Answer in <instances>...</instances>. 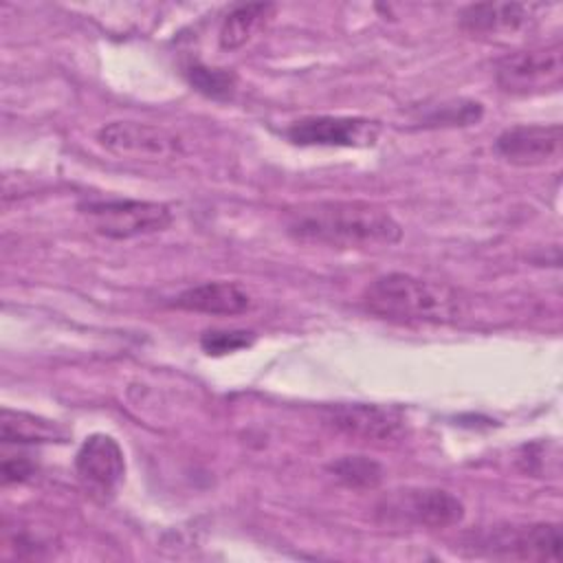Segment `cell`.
I'll use <instances>...</instances> for the list:
<instances>
[{"label": "cell", "mask_w": 563, "mask_h": 563, "mask_svg": "<svg viewBox=\"0 0 563 563\" xmlns=\"http://www.w3.org/2000/svg\"><path fill=\"white\" fill-rule=\"evenodd\" d=\"M286 233L301 242L336 249L389 246L402 238L400 224L380 207L358 200H323L286 213Z\"/></svg>", "instance_id": "6da1fadb"}, {"label": "cell", "mask_w": 563, "mask_h": 563, "mask_svg": "<svg viewBox=\"0 0 563 563\" xmlns=\"http://www.w3.org/2000/svg\"><path fill=\"white\" fill-rule=\"evenodd\" d=\"M361 299L367 312L400 323H449L460 319L466 306L455 288L409 273L376 277Z\"/></svg>", "instance_id": "7a4b0ae2"}, {"label": "cell", "mask_w": 563, "mask_h": 563, "mask_svg": "<svg viewBox=\"0 0 563 563\" xmlns=\"http://www.w3.org/2000/svg\"><path fill=\"white\" fill-rule=\"evenodd\" d=\"M77 209L99 235H106L112 240H128V238L163 231L172 222L169 207L152 200H132V198L86 200Z\"/></svg>", "instance_id": "3957f363"}, {"label": "cell", "mask_w": 563, "mask_h": 563, "mask_svg": "<svg viewBox=\"0 0 563 563\" xmlns=\"http://www.w3.org/2000/svg\"><path fill=\"white\" fill-rule=\"evenodd\" d=\"M563 75V48L561 42L515 51L497 62L495 79L504 92L510 95H537L554 90Z\"/></svg>", "instance_id": "277c9868"}, {"label": "cell", "mask_w": 563, "mask_h": 563, "mask_svg": "<svg viewBox=\"0 0 563 563\" xmlns=\"http://www.w3.org/2000/svg\"><path fill=\"white\" fill-rule=\"evenodd\" d=\"M376 510L385 521L422 528L455 526L464 517V504L442 488L394 490Z\"/></svg>", "instance_id": "5b68a950"}, {"label": "cell", "mask_w": 563, "mask_h": 563, "mask_svg": "<svg viewBox=\"0 0 563 563\" xmlns=\"http://www.w3.org/2000/svg\"><path fill=\"white\" fill-rule=\"evenodd\" d=\"M475 545L497 559L556 561L563 539L559 523L495 526L488 528Z\"/></svg>", "instance_id": "8992f818"}, {"label": "cell", "mask_w": 563, "mask_h": 563, "mask_svg": "<svg viewBox=\"0 0 563 563\" xmlns=\"http://www.w3.org/2000/svg\"><path fill=\"white\" fill-rule=\"evenodd\" d=\"M321 416L330 429L363 442H389L405 429L400 409L374 402H336L323 407Z\"/></svg>", "instance_id": "52a82bcc"}, {"label": "cell", "mask_w": 563, "mask_h": 563, "mask_svg": "<svg viewBox=\"0 0 563 563\" xmlns=\"http://www.w3.org/2000/svg\"><path fill=\"white\" fill-rule=\"evenodd\" d=\"M378 134L380 125L363 117H303L286 128L288 141L308 147H369Z\"/></svg>", "instance_id": "ba28073f"}, {"label": "cell", "mask_w": 563, "mask_h": 563, "mask_svg": "<svg viewBox=\"0 0 563 563\" xmlns=\"http://www.w3.org/2000/svg\"><path fill=\"white\" fill-rule=\"evenodd\" d=\"M97 141L117 156L174 158L183 152V143L176 134L136 121H112L97 132Z\"/></svg>", "instance_id": "9c48e42d"}, {"label": "cell", "mask_w": 563, "mask_h": 563, "mask_svg": "<svg viewBox=\"0 0 563 563\" xmlns=\"http://www.w3.org/2000/svg\"><path fill=\"white\" fill-rule=\"evenodd\" d=\"M75 468L81 484L92 495H110L125 473V460L119 442L106 433H92L77 451Z\"/></svg>", "instance_id": "30bf717a"}, {"label": "cell", "mask_w": 563, "mask_h": 563, "mask_svg": "<svg viewBox=\"0 0 563 563\" xmlns=\"http://www.w3.org/2000/svg\"><path fill=\"white\" fill-rule=\"evenodd\" d=\"M495 150L512 165L532 167L554 161L561 154V125H539L523 123L506 128L497 141Z\"/></svg>", "instance_id": "8fae6325"}, {"label": "cell", "mask_w": 563, "mask_h": 563, "mask_svg": "<svg viewBox=\"0 0 563 563\" xmlns=\"http://www.w3.org/2000/svg\"><path fill=\"white\" fill-rule=\"evenodd\" d=\"M174 306L189 312L231 317L251 308V295L235 282H205L185 288L174 299Z\"/></svg>", "instance_id": "7c38bea8"}, {"label": "cell", "mask_w": 563, "mask_h": 563, "mask_svg": "<svg viewBox=\"0 0 563 563\" xmlns=\"http://www.w3.org/2000/svg\"><path fill=\"white\" fill-rule=\"evenodd\" d=\"M532 9L521 2H477L462 9L460 24L473 35L515 33L530 22Z\"/></svg>", "instance_id": "4fadbf2b"}, {"label": "cell", "mask_w": 563, "mask_h": 563, "mask_svg": "<svg viewBox=\"0 0 563 563\" xmlns=\"http://www.w3.org/2000/svg\"><path fill=\"white\" fill-rule=\"evenodd\" d=\"M275 18V4L271 2H251L238 4L222 20L218 42L224 51H235L244 46L255 33H260Z\"/></svg>", "instance_id": "5bb4252c"}, {"label": "cell", "mask_w": 563, "mask_h": 563, "mask_svg": "<svg viewBox=\"0 0 563 563\" xmlns=\"http://www.w3.org/2000/svg\"><path fill=\"white\" fill-rule=\"evenodd\" d=\"M0 438L4 444H11V442L31 444V442H62L66 433L51 420H44L24 411L2 409Z\"/></svg>", "instance_id": "9a60e30c"}, {"label": "cell", "mask_w": 563, "mask_h": 563, "mask_svg": "<svg viewBox=\"0 0 563 563\" xmlns=\"http://www.w3.org/2000/svg\"><path fill=\"white\" fill-rule=\"evenodd\" d=\"M328 471L347 488L367 490L383 482V466L367 455H341L328 464Z\"/></svg>", "instance_id": "2e32d148"}, {"label": "cell", "mask_w": 563, "mask_h": 563, "mask_svg": "<svg viewBox=\"0 0 563 563\" xmlns=\"http://www.w3.org/2000/svg\"><path fill=\"white\" fill-rule=\"evenodd\" d=\"M185 77L198 92L211 99H231L238 88V77L233 70L216 68L198 62L185 68Z\"/></svg>", "instance_id": "e0dca14e"}, {"label": "cell", "mask_w": 563, "mask_h": 563, "mask_svg": "<svg viewBox=\"0 0 563 563\" xmlns=\"http://www.w3.org/2000/svg\"><path fill=\"white\" fill-rule=\"evenodd\" d=\"M482 119V103L460 99V101H446L440 106L429 108L420 117V125L435 128V125H471Z\"/></svg>", "instance_id": "ac0fdd59"}, {"label": "cell", "mask_w": 563, "mask_h": 563, "mask_svg": "<svg viewBox=\"0 0 563 563\" xmlns=\"http://www.w3.org/2000/svg\"><path fill=\"white\" fill-rule=\"evenodd\" d=\"M253 343V332L246 330H207L200 336V345L207 354H229Z\"/></svg>", "instance_id": "d6986e66"}, {"label": "cell", "mask_w": 563, "mask_h": 563, "mask_svg": "<svg viewBox=\"0 0 563 563\" xmlns=\"http://www.w3.org/2000/svg\"><path fill=\"white\" fill-rule=\"evenodd\" d=\"M35 473V464L26 455H4L2 457V482L15 484L26 482Z\"/></svg>", "instance_id": "ffe728a7"}]
</instances>
